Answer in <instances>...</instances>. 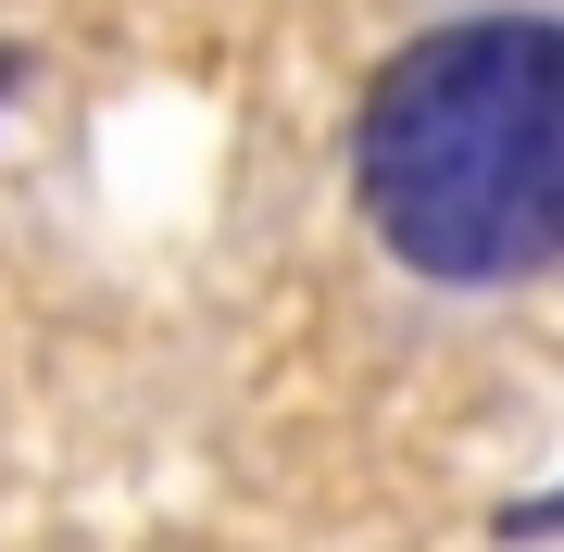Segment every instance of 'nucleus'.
<instances>
[{"instance_id":"nucleus-1","label":"nucleus","mask_w":564,"mask_h":552,"mask_svg":"<svg viewBox=\"0 0 564 552\" xmlns=\"http://www.w3.org/2000/svg\"><path fill=\"white\" fill-rule=\"evenodd\" d=\"M364 226L426 289H514L564 264V25L464 13L364 88L351 126Z\"/></svg>"},{"instance_id":"nucleus-2","label":"nucleus","mask_w":564,"mask_h":552,"mask_svg":"<svg viewBox=\"0 0 564 552\" xmlns=\"http://www.w3.org/2000/svg\"><path fill=\"white\" fill-rule=\"evenodd\" d=\"M13 76H25V63H13V51H0V101H13Z\"/></svg>"}]
</instances>
